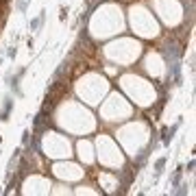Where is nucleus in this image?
<instances>
[{"label":"nucleus","mask_w":196,"mask_h":196,"mask_svg":"<svg viewBox=\"0 0 196 196\" xmlns=\"http://www.w3.org/2000/svg\"><path fill=\"white\" fill-rule=\"evenodd\" d=\"M163 53H166V57H168V59H177V57L183 53V48H181V44H179V41H174V39H172V41H170V44L163 48Z\"/></svg>","instance_id":"nucleus-1"},{"label":"nucleus","mask_w":196,"mask_h":196,"mask_svg":"<svg viewBox=\"0 0 196 196\" xmlns=\"http://www.w3.org/2000/svg\"><path fill=\"white\" fill-rule=\"evenodd\" d=\"M177 129H179V124H174V127H170V129H163V131H161V142H163V144H170V139L174 137Z\"/></svg>","instance_id":"nucleus-2"},{"label":"nucleus","mask_w":196,"mask_h":196,"mask_svg":"<svg viewBox=\"0 0 196 196\" xmlns=\"http://www.w3.org/2000/svg\"><path fill=\"white\" fill-rule=\"evenodd\" d=\"M70 72V61H63L59 68H57V72H55V79H61L63 74H68Z\"/></svg>","instance_id":"nucleus-3"},{"label":"nucleus","mask_w":196,"mask_h":196,"mask_svg":"<svg viewBox=\"0 0 196 196\" xmlns=\"http://www.w3.org/2000/svg\"><path fill=\"white\" fill-rule=\"evenodd\" d=\"M131 177H133V170H129V168H127L124 172H122V192H124V187L131 183Z\"/></svg>","instance_id":"nucleus-4"},{"label":"nucleus","mask_w":196,"mask_h":196,"mask_svg":"<svg viewBox=\"0 0 196 196\" xmlns=\"http://www.w3.org/2000/svg\"><path fill=\"white\" fill-rule=\"evenodd\" d=\"M41 20H44V15H37L35 20H31V31H37V29H39V24H41Z\"/></svg>","instance_id":"nucleus-5"},{"label":"nucleus","mask_w":196,"mask_h":196,"mask_svg":"<svg viewBox=\"0 0 196 196\" xmlns=\"http://www.w3.org/2000/svg\"><path fill=\"white\" fill-rule=\"evenodd\" d=\"M9 111H11V100H7V103H5V109H2V113H0V120H7Z\"/></svg>","instance_id":"nucleus-6"},{"label":"nucleus","mask_w":196,"mask_h":196,"mask_svg":"<svg viewBox=\"0 0 196 196\" xmlns=\"http://www.w3.org/2000/svg\"><path fill=\"white\" fill-rule=\"evenodd\" d=\"M181 172H183V168H177V170H174V177H172V185H179V181H181Z\"/></svg>","instance_id":"nucleus-7"},{"label":"nucleus","mask_w":196,"mask_h":196,"mask_svg":"<svg viewBox=\"0 0 196 196\" xmlns=\"http://www.w3.org/2000/svg\"><path fill=\"white\" fill-rule=\"evenodd\" d=\"M163 166H166V157L157 159V163H155V170H157V172H161V170H163Z\"/></svg>","instance_id":"nucleus-8"},{"label":"nucleus","mask_w":196,"mask_h":196,"mask_svg":"<svg viewBox=\"0 0 196 196\" xmlns=\"http://www.w3.org/2000/svg\"><path fill=\"white\" fill-rule=\"evenodd\" d=\"M185 187H187V185H181V187H179V190H177V192H174V194H185V192H187V190H185Z\"/></svg>","instance_id":"nucleus-9"},{"label":"nucleus","mask_w":196,"mask_h":196,"mask_svg":"<svg viewBox=\"0 0 196 196\" xmlns=\"http://www.w3.org/2000/svg\"><path fill=\"white\" fill-rule=\"evenodd\" d=\"M194 166H196V161H194V159H192V161H190V163H187V170H190V172H192V170H194Z\"/></svg>","instance_id":"nucleus-10"},{"label":"nucleus","mask_w":196,"mask_h":196,"mask_svg":"<svg viewBox=\"0 0 196 196\" xmlns=\"http://www.w3.org/2000/svg\"><path fill=\"white\" fill-rule=\"evenodd\" d=\"M0 144H2V137H0Z\"/></svg>","instance_id":"nucleus-11"}]
</instances>
